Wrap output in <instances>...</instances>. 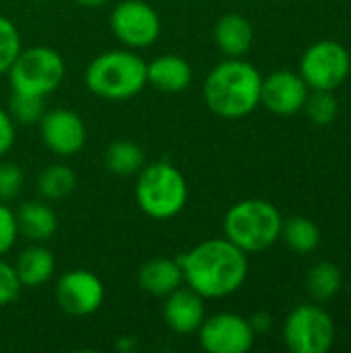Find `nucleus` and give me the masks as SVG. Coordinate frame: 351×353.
Listing matches in <instances>:
<instances>
[{
    "label": "nucleus",
    "instance_id": "f257e3e1",
    "mask_svg": "<svg viewBox=\"0 0 351 353\" xmlns=\"http://www.w3.org/2000/svg\"><path fill=\"white\" fill-rule=\"evenodd\" d=\"M184 285L205 300L236 294L248 277V254L228 238H209L178 256Z\"/></svg>",
    "mask_w": 351,
    "mask_h": 353
},
{
    "label": "nucleus",
    "instance_id": "f03ea898",
    "mask_svg": "<svg viewBox=\"0 0 351 353\" xmlns=\"http://www.w3.org/2000/svg\"><path fill=\"white\" fill-rule=\"evenodd\" d=\"M261 85L263 77L257 66L242 58H228L205 77L203 99L215 116L238 120L261 105Z\"/></svg>",
    "mask_w": 351,
    "mask_h": 353
},
{
    "label": "nucleus",
    "instance_id": "7ed1b4c3",
    "mask_svg": "<svg viewBox=\"0 0 351 353\" xmlns=\"http://www.w3.org/2000/svg\"><path fill=\"white\" fill-rule=\"evenodd\" d=\"M85 87L99 99L122 101L147 87V62L128 48L97 54L85 68Z\"/></svg>",
    "mask_w": 351,
    "mask_h": 353
},
{
    "label": "nucleus",
    "instance_id": "20e7f679",
    "mask_svg": "<svg viewBox=\"0 0 351 353\" xmlns=\"http://www.w3.org/2000/svg\"><path fill=\"white\" fill-rule=\"evenodd\" d=\"M134 199L147 217L166 221L184 211L188 203V182L170 161L145 163L137 174Z\"/></svg>",
    "mask_w": 351,
    "mask_h": 353
},
{
    "label": "nucleus",
    "instance_id": "39448f33",
    "mask_svg": "<svg viewBox=\"0 0 351 353\" xmlns=\"http://www.w3.org/2000/svg\"><path fill=\"white\" fill-rule=\"evenodd\" d=\"M281 215L269 201L244 199L232 205L223 217V238L246 254L271 248L281 236Z\"/></svg>",
    "mask_w": 351,
    "mask_h": 353
},
{
    "label": "nucleus",
    "instance_id": "423d86ee",
    "mask_svg": "<svg viewBox=\"0 0 351 353\" xmlns=\"http://www.w3.org/2000/svg\"><path fill=\"white\" fill-rule=\"evenodd\" d=\"M6 77L12 91L46 99L62 85L66 77V64L54 48L31 46L21 50Z\"/></svg>",
    "mask_w": 351,
    "mask_h": 353
},
{
    "label": "nucleus",
    "instance_id": "0eeeda50",
    "mask_svg": "<svg viewBox=\"0 0 351 353\" xmlns=\"http://www.w3.org/2000/svg\"><path fill=\"white\" fill-rule=\"evenodd\" d=\"M283 341L292 353L329 352L335 341V323L321 306H298L283 323Z\"/></svg>",
    "mask_w": 351,
    "mask_h": 353
},
{
    "label": "nucleus",
    "instance_id": "6e6552de",
    "mask_svg": "<svg viewBox=\"0 0 351 353\" xmlns=\"http://www.w3.org/2000/svg\"><path fill=\"white\" fill-rule=\"evenodd\" d=\"M110 29L124 48L145 50L157 41L161 19L145 0H122L110 12Z\"/></svg>",
    "mask_w": 351,
    "mask_h": 353
},
{
    "label": "nucleus",
    "instance_id": "1a4fd4ad",
    "mask_svg": "<svg viewBox=\"0 0 351 353\" xmlns=\"http://www.w3.org/2000/svg\"><path fill=\"white\" fill-rule=\"evenodd\" d=\"M350 52L331 39L312 43L300 60V77L314 91L337 89L350 77Z\"/></svg>",
    "mask_w": 351,
    "mask_h": 353
},
{
    "label": "nucleus",
    "instance_id": "9d476101",
    "mask_svg": "<svg viewBox=\"0 0 351 353\" xmlns=\"http://www.w3.org/2000/svg\"><path fill=\"white\" fill-rule=\"evenodd\" d=\"M199 343L207 353H246L254 345V331L248 319L236 312L205 316L199 327Z\"/></svg>",
    "mask_w": 351,
    "mask_h": 353
},
{
    "label": "nucleus",
    "instance_id": "9b49d317",
    "mask_svg": "<svg viewBox=\"0 0 351 353\" xmlns=\"http://www.w3.org/2000/svg\"><path fill=\"white\" fill-rule=\"evenodd\" d=\"M54 298L64 314L89 316L101 308L106 298V288L95 273L87 269H72L58 277L54 288Z\"/></svg>",
    "mask_w": 351,
    "mask_h": 353
},
{
    "label": "nucleus",
    "instance_id": "f8f14e48",
    "mask_svg": "<svg viewBox=\"0 0 351 353\" xmlns=\"http://www.w3.org/2000/svg\"><path fill=\"white\" fill-rule=\"evenodd\" d=\"M37 126L43 147L58 157H72L87 143V126L83 118L68 108L46 110Z\"/></svg>",
    "mask_w": 351,
    "mask_h": 353
},
{
    "label": "nucleus",
    "instance_id": "ddd939ff",
    "mask_svg": "<svg viewBox=\"0 0 351 353\" xmlns=\"http://www.w3.org/2000/svg\"><path fill=\"white\" fill-rule=\"evenodd\" d=\"M308 85L292 70H275L261 85V105L277 116H292L306 105Z\"/></svg>",
    "mask_w": 351,
    "mask_h": 353
},
{
    "label": "nucleus",
    "instance_id": "4468645a",
    "mask_svg": "<svg viewBox=\"0 0 351 353\" xmlns=\"http://www.w3.org/2000/svg\"><path fill=\"white\" fill-rule=\"evenodd\" d=\"M161 314L170 331H174L176 335H192L199 331L207 316L205 298L188 285H180L176 292L163 298Z\"/></svg>",
    "mask_w": 351,
    "mask_h": 353
},
{
    "label": "nucleus",
    "instance_id": "2eb2a0df",
    "mask_svg": "<svg viewBox=\"0 0 351 353\" xmlns=\"http://www.w3.org/2000/svg\"><path fill=\"white\" fill-rule=\"evenodd\" d=\"M19 236L27 242L46 244L58 232V215L48 201H25L14 209Z\"/></svg>",
    "mask_w": 351,
    "mask_h": 353
},
{
    "label": "nucleus",
    "instance_id": "dca6fc26",
    "mask_svg": "<svg viewBox=\"0 0 351 353\" xmlns=\"http://www.w3.org/2000/svg\"><path fill=\"white\" fill-rule=\"evenodd\" d=\"M192 66L178 54H161L147 62V85L159 93L176 95L190 87Z\"/></svg>",
    "mask_w": 351,
    "mask_h": 353
},
{
    "label": "nucleus",
    "instance_id": "f3484780",
    "mask_svg": "<svg viewBox=\"0 0 351 353\" xmlns=\"http://www.w3.org/2000/svg\"><path fill=\"white\" fill-rule=\"evenodd\" d=\"M137 283L145 294H149L153 298L170 296L180 285H184L180 261L168 259V256H157V259L143 263V267L137 273Z\"/></svg>",
    "mask_w": 351,
    "mask_h": 353
},
{
    "label": "nucleus",
    "instance_id": "a211bd4d",
    "mask_svg": "<svg viewBox=\"0 0 351 353\" xmlns=\"http://www.w3.org/2000/svg\"><path fill=\"white\" fill-rule=\"evenodd\" d=\"M12 267L23 288L37 290L48 281H52L56 273V259L46 244L29 242V246L19 252Z\"/></svg>",
    "mask_w": 351,
    "mask_h": 353
},
{
    "label": "nucleus",
    "instance_id": "6ab92c4d",
    "mask_svg": "<svg viewBox=\"0 0 351 353\" xmlns=\"http://www.w3.org/2000/svg\"><path fill=\"white\" fill-rule=\"evenodd\" d=\"M252 37H254L252 25L240 12H228V14H223L215 23V29H213L215 46L228 58H242L250 50Z\"/></svg>",
    "mask_w": 351,
    "mask_h": 353
},
{
    "label": "nucleus",
    "instance_id": "aec40b11",
    "mask_svg": "<svg viewBox=\"0 0 351 353\" xmlns=\"http://www.w3.org/2000/svg\"><path fill=\"white\" fill-rule=\"evenodd\" d=\"M147 163L145 151L139 143L128 139H116L106 147L103 165L110 174L118 178H132L137 176L143 165Z\"/></svg>",
    "mask_w": 351,
    "mask_h": 353
},
{
    "label": "nucleus",
    "instance_id": "412c9836",
    "mask_svg": "<svg viewBox=\"0 0 351 353\" xmlns=\"http://www.w3.org/2000/svg\"><path fill=\"white\" fill-rule=\"evenodd\" d=\"M74 188H77V174L66 163H50L37 176V192L48 203L70 196Z\"/></svg>",
    "mask_w": 351,
    "mask_h": 353
},
{
    "label": "nucleus",
    "instance_id": "4be33fe9",
    "mask_svg": "<svg viewBox=\"0 0 351 353\" xmlns=\"http://www.w3.org/2000/svg\"><path fill=\"white\" fill-rule=\"evenodd\" d=\"M283 242L298 254H308L312 250H317V246L321 244V230L317 228V223L308 217L296 215L290 217L281 223V236Z\"/></svg>",
    "mask_w": 351,
    "mask_h": 353
},
{
    "label": "nucleus",
    "instance_id": "5701e85b",
    "mask_svg": "<svg viewBox=\"0 0 351 353\" xmlns=\"http://www.w3.org/2000/svg\"><path fill=\"white\" fill-rule=\"evenodd\" d=\"M306 290L317 302L331 300L341 290V271L337 265L323 261L317 263L306 275Z\"/></svg>",
    "mask_w": 351,
    "mask_h": 353
},
{
    "label": "nucleus",
    "instance_id": "b1692460",
    "mask_svg": "<svg viewBox=\"0 0 351 353\" xmlns=\"http://www.w3.org/2000/svg\"><path fill=\"white\" fill-rule=\"evenodd\" d=\"M8 114L12 122L19 126H35L46 114V99L37 95L12 91L8 99Z\"/></svg>",
    "mask_w": 351,
    "mask_h": 353
},
{
    "label": "nucleus",
    "instance_id": "393cba45",
    "mask_svg": "<svg viewBox=\"0 0 351 353\" xmlns=\"http://www.w3.org/2000/svg\"><path fill=\"white\" fill-rule=\"evenodd\" d=\"M23 50L19 27L4 14H0V77L8 72L12 62Z\"/></svg>",
    "mask_w": 351,
    "mask_h": 353
},
{
    "label": "nucleus",
    "instance_id": "a878e982",
    "mask_svg": "<svg viewBox=\"0 0 351 353\" xmlns=\"http://www.w3.org/2000/svg\"><path fill=\"white\" fill-rule=\"evenodd\" d=\"M306 112L310 120L319 126H329L337 114H339V103L333 95V91H314L306 99Z\"/></svg>",
    "mask_w": 351,
    "mask_h": 353
},
{
    "label": "nucleus",
    "instance_id": "bb28decb",
    "mask_svg": "<svg viewBox=\"0 0 351 353\" xmlns=\"http://www.w3.org/2000/svg\"><path fill=\"white\" fill-rule=\"evenodd\" d=\"M25 188V172L14 161L0 159V201L12 203Z\"/></svg>",
    "mask_w": 351,
    "mask_h": 353
},
{
    "label": "nucleus",
    "instance_id": "cd10ccee",
    "mask_svg": "<svg viewBox=\"0 0 351 353\" xmlns=\"http://www.w3.org/2000/svg\"><path fill=\"white\" fill-rule=\"evenodd\" d=\"M21 290L23 285L14 273V267L0 256V308L12 304L21 296Z\"/></svg>",
    "mask_w": 351,
    "mask_h": 353
},
{
    "label": "nucleus",
    "instance_id": "c85d7f7f",
    "mask_svg": "<svg viewBox=\"0 0 351 353\" xmlns=\"http://www.w3.org/2000/svg\"><path fill=\"white\" fill-rule=\"evenodd\" d=\"M19 240V230H17V219L14 211L8 207V203L0 201V256L8 254Z\"/></svg>",
    "mask_w": 351,
    "mask_h": 353
},
{
    "label": "nucleus",
    "instance_id": "c756f323",
    "mask_svg": "<svg viewBox=\"0 0 351 353\" xmlns=\"http://www.w3.org/2000/svg\"><path fill=\"white\" fill-rule=\"evenodd\" d=\"M14 137H17V124L12 122L8 110L0 105V159L14 147Z\"/></svg>",
    "mask_w": 351,
    "mask_h": 353
},
{
    "label": "nucleus",
    "instance_id": "7c9ffc66",
    "mask_svg": "<svg viewBox=\"0 0 351 353\" xmlns=\"http://www.w3.org/2000/svg\"><path fill=\"white\" fill-rule=\"evenodd\" d=\"M248 323H250V327H252V331H254L257 337L269 333L271 327H273V321H271V316H269L267 312H257V314H252V316L248 319Z\"/></svg>",
    "mask_w": 351,
    "mask_h": 353
},
{
    "label": "nucleus",
    "instance_id": "2f4dec72",
    "mask_svg": "<svg viewBox=\"0 0 351 353\" xmlns=\"http://www.w3.org/2000/svg\"><path fill=\"white\" fill-rule=\"evenodd\" d=\"M77 4H81V6H87V8H97V6H103V4H108L110 0H74Z\"/></svg>",
    "mask_w": 351,
    "mask_h": 353
}]
</instances>
